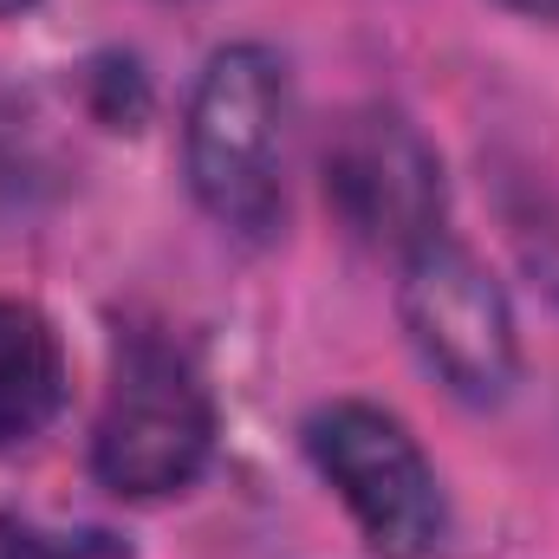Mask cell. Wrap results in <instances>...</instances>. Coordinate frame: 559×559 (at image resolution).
<instances>
[{"label":"cell","mask_w":559,"mask_h":559,"mask_svg":"<svg viewBox=\"0 0 559 559\" xmlns=\"http://www.w3.org/2000/svg\"><path fill=\"white\" fill-rule=\"evenodd\" d=\"M293 85L267 46H222L189 105V189L241 241H267L286 215Z\"/></svg>","instance_id":"obj_1"},{"label":"cell","mask_w":559,"mask_h":559,"mask_svg":"<svg viewBox=\"0 0 559 559\" xmlns=\"http://www.w3.org/2000/svg\"><path fill=\"white\" fill-rule=\"evenodd\" d=\"M209 442H215V404L202 371L163 338H131L118 352L105 411L92 429V475L131 501L176 495L209 462Z\"/></svg>","instance_id":"obj_2"},{"label":"cell","mask_w":559,"mask_h":559,"mask_svg":"<svg viewBox=\"0 0 559 559\" xmlns=\"http://www.w3.org/2000/svg\"><path fill=\"white\" fill-rule=\"evenodd\" d=\"M306 449L319 475L338 488L352 521L384 559H436L449 540L442 481L417 436L378 404H325L306 423Z\"/></svg>","instance_id":"obj_3"},{"label":"cell","mask_w":559,"mask_h":559,"mask_svg":"<svg viewBox=\"0 0 559 559\" xmlns=\"http://www.w3.org/2000/svg\"><path fill=\"white\" fill-rule=\"evenodd\" d=\"M404 325L423 365L468 404H501L514 391L521 371V338H514V312L495 274L455 248V241H429L417 254H404Z\"/></svg>","instance_id":"obj_4"},{"label":"cell","mask_w":559,"mask_h":559,"mask_svg":"<svg viewBox=\"0 0 559 559\" xmlns=\"http://www.w3.org/2000/svg\"><path fill=\"white\" fill-rule=\"evenodd\" d=\"M325 195L332 209L391 254H417L442 235V163L404 111H352L325 143Z\"/></svg>","instance_id":"obj_5"},{"label":"cell","mask_w":559,"mask_h":559,"mask_svg":"<svg viewBox=\"0 0 559 559\" xmlns=\"http://www.w3.org/2000/svg\"><path fill=\"white\" fill-rule=\"evenodd\" d=\"M59 404H66L59 332L33 306L0 299V449L39 436L46 423L59 417Z\"/></svg>","instance_id":"obj_6"},{"label":"cell","mask_w":559,"mask_h":559,"mask_svg":"<svg viewBox=\"0 0 559 559\" xmlns=\"http://www.w3.org/2000/svg\"><path fill=\"white\" fill-rule=\"evenodd\" d=\"M0 559H138L124 540L98 534V527H72V534H46V527H7Z\"/></svg>","instance_id":"obj_7"},{"label":"cell","mask_w":559,"mask_h":559,"mask_svg":"<svg viewBox=\"0 0 559 559\" xmlns=\"http://www.w3.org/2000/svg\"><path fill=\"white\" fill-rule=\"evenodd\" d=\"M33 138H26V118L20 105L0 92V222L26 209V189H33Z\"/></svg>","instance_id":"obj_8"},{"label":"cell","mask_w":559,"mask_h":559,"mask_svg":"<svg viewBox=\"0 0 559 559\" xmlns=\"http://www.w3.org/2000/svg\"><path fill=\"white\" fill-rule=\"evenodd\" d=\"M508 13H527V20H559V0H501Z\"/></svg>","instance_id":"obj_9"},{"label":"cell","mask_w":559,"mask_h":559,"mask_svg":"<svg viewBox=\"0 0 559 559\" xmlns=\"http://www.w3.org/2000/svg\"><path fill=\"white\" fill-rule=\"evenodd\" d=\"M20 7H26V0H0V13H20Z\"/></svg>","instance_id":"obj_10"}]
</instances>
